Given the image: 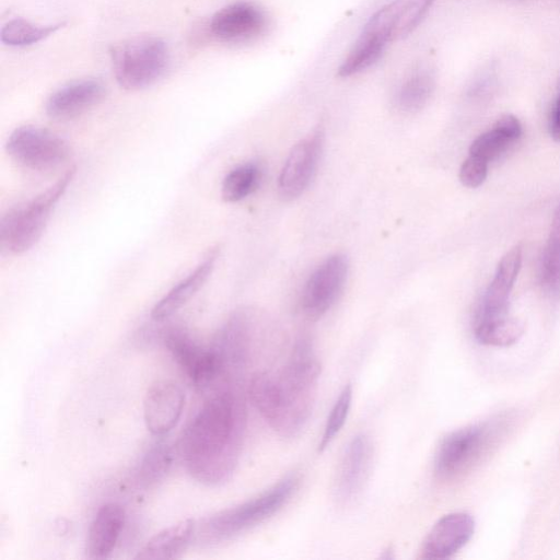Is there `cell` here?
Segmentation results:
<instances>
[{
    "instance_id": "cell-29",
    "label": "cell",
    "mask_w": 560,
    "mask_h": 560,
    "mask_svg": "<svg viewBox=\"0 0 560 560\" xmlns=\"http://www.w3.org/2000/svg\"><path fill=\"white\" fill-rule=\"evenodd\" d=\"M352 402V386L347 384L340 392L326 420L318 451H324L340 432L350 412Z\"/></svg>"
},
{
    "instance_id": "cell-2",
    "label": "cell",
    "mask_w": 560,
    "mask_h": 560,
    "mask_svg": "<svg viewBox=\"0 0 560 560\" xmlns=\"http://www.w3.org/2000/svg\"><path fill=\"white\" fill-rule=\"evenodd\" d=\"M320 363L308 337H300L279 372L255 373L248 396L269 427L282 438L296 436L313 410Z\"/></svg>"
},
{
    "instance_id": "cell-11",
    "label": "cell",
    "mask_w": 560,
    "mask_h": 560,
    "mask_svg": "<svg viewBox=\"0 0 560 560\" xmlns=\"http://www.w3.org/2000/svg\"><path fill=\"white\" fill-rule=\"evenodd\" d=\"M373 444L365 434L353 436L346 445L334 481L338 503L347 505L361 494L373 464Z\"/></svg>"
},
{
    "instance_id": "cell-28",
    "label": "cell",
    "mask_w": 560,
    "mask_h": 560,
    "mask_svg": "<svg viewBox=\"0 0 560 560\" xmlns=\"http://www.w3.org/2000/svg\"><path fill=\"white\" fill-rule=\"evenodd\" d=\"M517 139L495 121L491 129L479 135L469 147V154L479 156L488 162L499 158Z\"/></svg>"
},
{
    "instance_id": "cell-17",
    "label": "cell",
    "mask_w": 560,
    "mask_h": 560,
    "mask_svg": "<svg viewBox=\"0 0 560 560\" xmlns=\"http://www.w3.org/2000/svg\"><path fill=\"white\" fill-rule=\"evenodd\" d=\"M185 406V393L174 382L159 381L147 392L143 418L147 429L154 435L168 433L179 421Z\"/></svg>"
},
{
    "instance_id": "cell-26",
    "label": "cell",
    "mask_w": 560,
    "mask_h": 560,
    "mask_svg": "<svg viewBox=\"0 0 560 560\" xmlns=\"http://www.w3.org/2000/svg\"><path fill=\"white\" fill-rule=\"evenodd\" d=\"M63 25V22L49 25H37L24 19H14L9 21L1 28L0 38L1 42L8 46H28L45 39Z\"/></svg>"
},
{
    "instance_id": "cell-9",
    "label": "cell",
    "mask_w": 560,
    "mask_h": 560,
    "mask_svg": "<svg viewBox=\"0 0 560 560\" xmlns=\"http://www.w3.org/2000/svg\"><path fill=\"white\" fill-rule=\"evenodd\" d=\"M348 275V260L335 254L324 260L307 279L301 295L303 314L312 320L320 318L339 298Z\"/></svg>"
},
{
    "instance_id": "cell-25",
    "label": "cell",
    "mask_w": 560,
    "mask_h": 560,
    "mask_svg": "<svg viewBox=\"0 0 560 560\" xmlns=\"http://www.w3.org/2000/svg\"><path fill=\"white\" fill-rule=\"evenodd\" d=\"M524 323L514 317L474 325L476 340L486 346L508 347L515 343L524 332Z\"/></svg>"
},
{
    "instance_id": "cell-22",
    "label": "cell",
    "mask_w": 560,
    "mask_h": 560,
    "mask_svg": "<svg viewBox=\"0 0 560 560\" xmlns=\"http://www.w3.org/2000/svg\"><path fill=\"white\" fill-rule=\"evenodd\" d=\"M540 282L552 299L560 298V202L557 205L544 248L540 265Z\"/></svg>"
},
{
    "instance_id": "cell-24",
    "label": "cell",
    "mask_w": 560,
    "mask_h": 560,
    "mask_svg": "<svg viewBox=\"0 0 560 560\" xmlns=\"http://www.w3.org/2000/svg\"><path fill=\"white\" fill-rule=\"evenodd\" d=\"M173 463L171 447L164 443L154 444L147 451L136 468L133 479L139 488L148 489L161 481Z\"/></svg>"
},
{
    "instance_id": "cell-32",
    "label": "cell",
    "mask_w": 560,
    "mask_h": 560,
    "mask_svg": "<svg viewBox=\"0 0 560 560\" xmlns=\"http://www.w3.org/2000/svg\"><path fill=\"white\" fill-rule=\"evenodd\" d=\"M549 133L555 141L560 142V73L557 82V96L549 116Z\"/></svg>"
},
{
    "instance_id": "cell-20",
    "label": "cell",
    "mask_w": 560,
    "mask_h": 560,
    "mask_svg": "<svg viewBox=\"0 0 560 560\" xmlns=\"http://www.w3.org/2000/svg\"><path fill=\"white\" fill-rule=\"evenodd\" d=\"M125 511L116 503H106L96 512L85 541V555L89 559L107 558L120 537L125 524Z\"/></svg>"
},
{
    "instance_id": "cell-8",
    "label": "cell",
    "mask_w": 560,
    "mask_h": 560,
    "mask_svg": "<svg viewBox=\"0 0 560 560\" xmlns=\"http://www.w3.org/2000/svg\"><path fill=\"white\" fill-rule=\"evenodd\" d=\"M5 150L20 165L48 171L63 163L70 153L68 143L54 132L37 126H21L9 136Z\"/></svg>"
},
{
    "instance_id": "cell-7",
    "label": "cell",
    "mask_w": 560,
    "mask_h": 560,
    "mask_svg": "<svg viewBox=\"0 0 560 560\" xmlns=\"http://www.w3.org/2000/svg\"><path fill=\"white\" fill-rule=\"evenodd\" d=\"M402 0H395L376 11L366 24L338 69L340 77L357 74L374 65L383 55L388 40L395 36Z\"/></svg>"
},
{
    "instance_id": "cell-10",
    "label": "cell",
    "mask_w": 560,
    "mask_h": 560,
    "mask_svg": "<svg viewBox=\"0 0 560 560\" xmlns=\"http://www.w3.org/2000/svg\"><path fill=\"white\" fill-rule=\"evenodd\" d=\"M164 343L172 357L197 386L208 385L220 376H225L222 363L214 352L197 343L187 332L173 328L165 332Z\"/></svg>"
},
{
    "instance_id": "cell-5",
    "label": "cell",
    "mask_w": 560,
    "mask_h": 560,
    "mask_svg": "<svg viewBox=\"0 0 560 560\" xmlns=\"http://www.w3.org/2000/svg\"><path fill=\"white\" fill-rule=\"evenodd\" d=\"M110 56L118 84L131 91L145 89L156 82L170 60L165 42L150 35L122 40L113 47Z\"/></svg>"
},
{
    "instance_id": "cell-23",
    "label": "cell",
    "mask_w": 560,
    "mask_h": 560,
    "mask_svg": "<svg viewBox=\"0 0 560 560\" xmlns=\"http://www.w3.org/2000/svg\"><path fill=\"white\" fill-rule=\"evenodd\" d=\"M435 88V79L430 69L416 70L400 86L396 103L400 110L415 113L430 100Z\"/></svg>"
},
{
    "instance_id": "cell-18",
    "label": "cell",
    "mask_w": 560,
    "mask_h": 560,
    "mask_svg": "<svg viewBox=\"0 0 560 560\" xmlns=\"http://www.w3.org/2000/svg\"><path fill=\"white\" fill-rule=\"evenodd\" d=\"M105 95L106 88L98 80L73 81L48 97L45 105L46 114L56 120L72 119L100 104Z\"/></svg>"
},
{
    "instance_id": "cell-15",
    "label": "cell",
    "mask_w": 560,
    "mask_h": 560,
    "mask_svg": "<svg viewBox=\"0 0 560 560\" xmlns=\"http://www.w3.org/2000/svg\"><path fill=\"white\" fill-rule=\"evenodd\" d=\"M474 517L466 512H453L442 516L432 526L420 548V558L442 560L454 556L472 537Z\"/></svg>"
},
{
    "instance_id": "cell-21",
    "label": "cell",
    "mask_w": 560,
    "mask_h": 560,
    "mask_svg": "<svg viewBox=\"0 0 560 560\" xmlns=\"http://www.w3.org/2000/svg\"><path fill=\"white\" fill-rule=\"evenodd\" d=\"M197 526L194 520H184L151 537L136 555L141 560H164L179 557L191 542Z\"/></svg>"
},
{
    "instance_id": "cell-19",
    "label": "cell",
    "mask_w": 560,
    "mask_h": 560,
    "mask_svg": "<svg viewBox=\"0 0 560 560\" xmlns=\"http://www.w3.org/2000/svg\"><path fill=\"white\" fill-rule=\"evenodd\" d=\"M219 253V246L211 247L197 267L155 303L151 317L154 320H164L182 308L206 283L215 266Z\"/></svg>"
},
{
    "instance_id": "cell-14",
    "label": "cell",
    "mask_w": 560,
    "mask_h": 560,
    "mask_svg": "<svg viewBox=\"0 0 560 560\" xmlns=\"http://www.w3.org/2000/svg\"><path fill=\"white\" fill-rule=\"evenodd\" d=\"M210 347L219 357L226 377L242 372L247 365L252 348V320L248 314H233L219 329Z\"/></svg>"
},
{
    "instance_id": "cell-3",
    "label": "cell",
    "mask_w": 560,
    "mask_h": 560,
    "mask_svg": "<svg viewBox=\"0 0 560 560\" xmlns=\"http://www.w3.org/2000/svg\"><path fill=\"white\" fill-rule=\"evenodd\" d=\"M299 483V476L290 474L259 495L211 515L200 525L199 539L206 544L221 542L253 528L277 513Z\"/></svg>"
},
{
    "instance_id": "cell-16",
    "label": "cell",
    "mask_w": 560,
    "mask_h": 560,
    "mask_svg": "<svg viewBox=\"0 0 560 560\" xmlns=\"http://www.w3.org/2000/svg\"><path fill=\"white\" fill-rule=\"evenodd\" d=\"M209 26L211 34L222 42H247L266 30L267 16L253 3L236 2L219 10Z\"/></svg>"
},
{
    "instance_id": "cell-1",
    "label": "cell",
    "mask_w": 560,
    "mask_h": 560,
    "mask_svg": "<svg viewBox=\"0 0 560 560\" xmlns=\"http://www.w3.org/2000/svg\"><path fill=\"white\" fill-rule=\"evenodd\" d=\"M245 428V399L238 389L230 386L209 398L179 442L190 476L208 486L228 480L237 465Z\"/></svg>"
},
{
    "instance_id": "cell-27",
    "label": "cell",
    "mask_w": 560,
    "mask_h": 560,
    "mask_svg": "<svg viewBox=\"0 0 560 560\" xmlns=\"http://www.w3.org/2000/svg\"><path fill=\"white\" fill-rule=\"evenodd\" d=\"M260 171L254 163L242 164L229 172L222 182L221 195L228 202H236L252 194L259 182Z\"/></svg>"
},
{
    "instance_id": "cell-6",
    "label": "cell",
    "mask_w": 560,
    "mask_h": 560,
    "mask_svg": "<svg viewBox=\"0 0 560 560\" xmlns=\"http://www.w3.org/2000/svg\"><path fill=\"white\" fill-rule=\"evenodd\" d=\"M498 422H483L448 433L440 442L434 456V472L452 480L470 470L490 450L501 431Z\"/></svg>"
},
{
    "instance_id": "cell-31",
    "label": "cell",
    "mask_w": 560,
    "mask_h": 560,
    "mask_svg": "<svg viewBox=\"0 0 560 560\" xmlns=\"http://www.w3.org/2000/svg\"><path fill=\"white\" fill-rule=\"evenodd\" d=\"M488 166V161L469 154L459 168L460 183L468 188L479 187L487 178Z\"/></svg>"
},
{
    "instance_id": "cell-4",
    "label": "cell",
    "mask_w": 560,
    "mask_h": 560,
    "mask_svg": "<svg viewBox=\"0 0 560 560\" xmlns=\"http://www.w3.org/2000/svg\"><path fill=\"white\" fill-rule=\"evenodd\" d=\"M74 175L75 167H69L45 191L3 214L0 223L1 247L12 254H22L31 249L40 238L52 209Z\"/></svg>"
},
{
    "instance_id": "cell-12",
    "label": "cell",
    "mask_w": 560,
    "mask_h": 560,
    "mask_svg": "<svg viewBox=\"0 0 560 560\" xmlns=\"http://www.w3.org/2000/svg\"><path fill=\"white\" fill-rule=\"evenodd\" d=\"M324 131L315 129L290 151L278 179V194L284 201L300 197L310 185L318 164Z\"/></svg>"
},
{
    "instance_id": "cell-30",
    "label": "cell",
    "mask_w": 560,
    "mask_h": 560,
    "mask_svg": "<svg viewBox=\"0 0 560 560\" xmlns=\"http://www.w3.org/2000/svg\"><path fill=\"white\" fill-rule=\"evenodd\" d=\"M434 0H409L404 3L395 36H406L413 31L428 13Z\"/></svg>"
},
{
    "instance_id": "cell-13",
    "label": "cell",
    "mask_w": 560,
    "mask_h": 560,
    "mask_svg": "<svg viewBox=\"0 0 560 560\" xmlns=\"http://www.w3.org/2000/svg\"><path fill=\"white\" fill-rule=\"evenodd\" d=\"M522 259L521 245L513 246L503 255L476 311L474 325L506 316L510 293L521 269Z\"/></svg>"
}]
</instances>
